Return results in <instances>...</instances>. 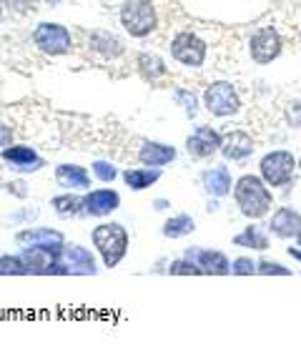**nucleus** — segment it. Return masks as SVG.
Here are the masks:
<instances>
[{
	"instance_id": "31",
	"label": "nucleus",
	"mask_w": 301,
	"mask_h": 351,
	"mask_svg": "<svg viewBox=\"0 0 301 351\" xmlns=\"http://www.w3.org/2000/svg\"><path fill=\"white\" fill-rule=\"evenodd\" d=\"M93 173H96V178H101L103 183H110V181H116V166H110L108 161H96L93 163Z\"/></svg>"
},
{
	"instance_id": "37",
	"label": "nucleus",
	"mask_w": 301,
	"mask_h": 351,
	"mask_svg": "<svg viewBox=\"0 0 301 351\" xmlns=\"http://www.w3.org/2000/svg\"><path fill=\"white\" fill-rule=\"evenodd\" d=\"M299 171H301V158H299Z\"/></svg>"
},
{
	"instance_id": "5",
	"label": "nucleus",
	"mask_w": 301,
	"mask_h": 351,
	"mask_svg": "<svg viewBox=\"0 0 301 351\" xmlns=\"http://www.w3.org/2000/svg\"><path fill=\"white\" fill-rule=\"evenodd\" d=\"M204 106L211 116L228 118V116H236V113L241 110V98H239V90L234 88V83L216 81L206 88Z\"/></svg>"
},
{
	"instance_id": "29",
	"label": "nucleus",
	"mask_w": 301,
	"mask_h": 351,
	"mask_svg": "<svg viewBox=\"0 0 301 351\" xmlns=\"http://www.w3.org/2000/svg\"><path fill=\"white\" fill-rule=\"evenodd\" d=\"M256 274H264V276H289L291 269H287V266H281L276 261H258Z\"/></svg>"
},
{
	"instance_id": "33",
	"label": "nucleus",
	"mask_w": 301,
	"mask_h": 351,
	"mask_svg": "<svg viewBox=\"0 0 301 351\" xmlns=\"http://www.w3.org/2000/svg\"><path fill=\"white\" fill-rule=\"evenodd\" d=\"M10 3H13L18 10H28V8H33V3H36V0H10Z\"/></svg>"
},
{
	"instance_id": "6",
	"label": "nucleus",
	"mask_w": 301,
	"mask_h": 351,
	"mask_svg": "<svg viewBox=\"0 0 301 351\" xmlns=\"http://www.w3.org/2000/svg\"><path fill=\"white\" fill-rule=\"evenodd\" d=\"M284 51V40H281L279 30L274 25H261L251 33L249 40V56L256 66H269L272 60H276Z\"/></svg>"
},
{
	"instance_id": "12",
	"label": "nucleus",
	"mask_w": 301,
	"mask_h": 351,
	"mask_svg": "<svg viewBox=\"0 0 301 351\" xmlns=\"http://www.w3.org/2000/svg\"><path fill=\"white\" fill-rule=\"evenodd\" d=\"M254 138H251L246 131H231L224 136V143H221V154L226 161H246L251 154H254Z\"/></svg>"
},
{
	"instance_id": "8",
	"label": "nucleus",
	"mask_w": 301,
	"mask_h": 351,
	"mask_svg": "<svg viewBox=\"0 0 301 351\" xmlns=\"http://www.w3.org/2000/svg\"><path fill=\"white\" fill-rule=\"evenodd\" d=\"M33 40L48 56H60L71 51V33L66 25H58V23H40L33 33Z\"/></svg>"
},
{
	"instance_id": "32",
	"label": "nucleus",
	"mask_w": 301,
	"mask_h": 351,
	"mask_svg": "<svg viewBox=\"0 0 301 351\" xmlns=\"http://www.w3.org/2000/svg\"><path fill=\"white\" fill-rule=\"evenodd\" d=\"M10 141H13V133H10V128L0 123V148H8V146H10Z\"/></svg>"
},
{
	"instance_id": "15",
	"label": "nucleus",
	"mask_w": 301,
	"mask_h": 351,
	"mask_svg": "<svg viewBox=\"0 0 301 351\" xmlns=\"http://www.w3.org/2000/svg\"><path fill=\"white\" fill-rule=\"evenodd\" d=\"M3 161L10 163V169L15 171H38L43 169V158L28 146H8L3 148Z\"/></svg>"
},
{
	"instance_id": "23",
	"label": "nucleus",
	"mask_w": 301,
	"mask_h": 351,
	"mask_svg": "<svg viewBox=\"0 0 301 351\" xmlns=\"http://www.w3.org/2000/svg\"><path fill=\"white\" fill-rule=\"evenodd\" d=\"M91 45H93L96 51H101L106 58H116L118 53L123 51V48H121V40H118L116 36H110V33H103V30H96V33L91 36Z\"/></svg>"
},
{
	"instance_id": "9",
	"label": "nucleus",
	"mask_w": 301,
	"mask_h": 351,
	"mask_svg": "<svg viewBox=\"0 0 301 351\" xmlns=\"http://www.w3.org/2000/svg\"><path fill=\"white\" fill-rule=\"evenodd\" d=\"M221 143H224V136L219 131H213L211 125H199L196 131L186 138V151L191 158H211L216 151H221Z\"/></svg>"
},
{
	"instance_id": "10",
	"label": "nucleus",
	"mask_w": 301,
	"mask_h": 351,
	"mask_svg": "<svg viewBox=\"0 0 301 351\" xmlns=\"http://www.w3.org/2000/svg\"><path fill=\"white\" fill-rule=\"evenodd\" d=\"M186 258H191L204 274H211V276H226V274H231V261L221 251L189 249L186 251Z\"/></svg>"
},
{
	"instance_id": "28",
	"label": "nucleus",
	"mask_w": 301,
	"mask_h": 351,
	"mask_svg": "<svg viewBox=\"0 0 301 351\" xmlns=\"http://www.w3.org/2000/svg\"><path fill=\"white\" fill-rule=\"evenodd\" d=\"M0 271H5V274H30L28 263L23 261V256H3L0 258Z\"/></svg>"
},
{
	"instance_id": "2",
	"label": "nucleus",
	"mask_w": 301,
	"mask_h": 351,
	"mask_svg": "<svg viewBox=\"0 0 301 351\" xmlns=\"http://www.w3.org/2000/svg\"><path fill=\"white\" fill-rule=\"evenodd\" d=\"M93 243L103 256V263L113 269L128 251V231L121 223H101L93 228Z\"/></svg>"
},
{
	"instance_id": "34",
	"label": "nucleus",
	"mask_w": 301,
	"mask_h": 351,
	"mask_svg": "<svg viewBox=\"0 0 301 351\" xmlns=\"http://www.w3.org/2000/svg\"><path fill=\"white\" fill-rule=\"evenodd\" d=\"M289 256L301 261V246H289Z\"/></svg>"
},
{
	"instance_id": "18",
	"label": "nucleus",
	"mask_w": 301,
	"mask_h": 351,
	"mask_svg": "<svg viewBox=\"0 0 301 351\" xmlns=\"http://www.w3.org/2000/svg\"><path fill=\"white\" fill-rule=\"evenodd\" d=\"M173 158H176V148L166 146V143H154V141L143 143L139 151V161L143 163V166H156V169L171 163Z\"/></svg>"
},
{
	"instance_id": "14",
	"label": "nucleus",
	"mask_w": 301,
	"mask_h": 351,
	"mask_svg": "<svg viewBox=\"0 0 301 351\" xmlns=\"http://www.w3.org/2000/svg\"><path fill=\"white\" fill-rule=\"evenodd\" d=\"M121 206V196L110 189H98L91 191L88 196L83 198V211L91 216H108L110 211H116Z\"/></svg>"
},
{
	"instance_id": "19",
	"label": "nucleus",
	"mask_w": 301,
	"mask_h": 351,
	"mask_svg": "<svg viewBox=\"0 0 301 351\" xmlns=\"http://www.w3.org/2000/svg\"><path fill=\"white\" fill-rule=\"evenodd\" d=\"M21 246H63V234L53 228H25L15 236Z\"/></svg>"
},
{
	"instance_id": "35",
	"label": "nucleus",
	"mask_w": 301,
	"mask_h": 351,
	"mask_svg": "<svg viewBox=\"0 0 301 351\" xmlns=\"http://www.w3.org/2000/svg\"><path fill=\"white\" fill-rule=\"evenodd\" d=\"M45 3H48V5H56V3H58V0H45Z\"/></svg>"
},
{
	"instance_id": "36",
	"label": "nucleus",
	"mask_w": 301,
	"mask_h": 351,
	"mask_svg": "<svg viewBox=\"0 0 301 351\" xmlns=\"http://www.w3.org/2000/svg\"><path fill=\"white\" fill-rule=\"evenodd\" d=\"M296 243H299V246H301V231H299V236H296Z\"/></svg>"
},
{
	"instance_id": "27",
	"label": "nucleus",
	"mask_w": 301,
	"mask_h": 351,
	"mask_svg": "<svg viewBox=\"0 0 301 351\" xmlns=\"http://www.w3.org/2000/svg\"><path fill=\"white\" fill-rule=\"evenodd\" d=\"M173 98H176V103L178 106H181V108H184V113L186 116H196V110H199V103H196V95L191 93V90H184V88H181V90H176V93H173Z\"/></svg>"
},
{
	"instance_id": "13",
	"label": "nucleus",
	"mask_w": 301,
	"mask_h": 351,
	"mask_svg": "<svg viewBox=\"0 0 301 351\" xmlns=\"http://www.w3.org/2000/svg\"><path fill=\"white\" fill-rule=\"evenodd\" d=\"M60 263L66 266V274H96V261L91 251L75 243L60 249Z\"/></svg>"
},
{
	"instance_id": "24",
	"label": "nucleus",
	"mask_w": 301,
	"mask_h": 351,
	"mask_svg": "<svg viewBox=\"0 0 301 351\" xmlns=\"http://www.w3.org/2000/svg\"><path fill=\"white\" fill-rule=\"evenodd\" d=\"M53 208L58 216H75L83 211V198L78 196H56L53 198Z\"/></svg>"
},
{
	"instance_id": "20",
	"label": "nucleus",
	"mask_w": 301,
	"mask_h": 351,
	"mask_svg": "<svg viewBox=\"0 0 301 351\" xmlns=\"http://www.w3.org/2000/svg\"><path fill=\"white\" fill-rule=\"evenodd\" d=\"M234 243L241 249H254V251H266L269 249V236L261 226H246L241 234L234 236Z\"/></svg>"
},
{
	"instance_id": "7",
	"label": "nucleus",
	"mask_w": 301,
	"mask_h": 351,
	"mask_svg": "<svg viewBox=\"0 0 301 351\" xmlns=\"http://www.w3.org/2000/svg\"><path fill=\"white\" fill-rule=\"evenodd\" d=\"M206 43L201 40L196 33L191 30H184V33H178L173 40H171V56L186 68H201L206 63Z\"/></svg>"
},
{
	"instance_id": "17",
	"label": "nucleus",
	"mask_w": 301,
	"mask_h": 351,
	"mask_svg": "<svg viewBox=\"0 0 301 351\" xmlns=\"http://www.w3.org/2000/svg\"><path fill=\"white\" fill-rule=\"evenodd\" d=\"M56 181H58V186H63V189H75V191L91 189L88 171L83 169V166H75V163H63V166H58V169H56Z\"/></svg>"
},
{
	"instance_id": "30",
	"label": "nucleus",
	"mask_w": 301,
	"mask_h": 351,
	"mask_svg": "<svg viewBox=\"0 0 301 351\" xmlns=\"http://www.w3.org/2000/svg\"><path fill=\"white\" fill-rule=\"evenodd\" d=\"M231 274L236 276H251V274H256V261H251L246 256H239L231 261Z\"/></svg>"
},
{
	"instance_id": "1",
	"label": "nucleus",
	"mask_w": 301,
	"mask_h": 351,
	"mask_svg": "<svg viewBox=\"0 0 301 351\" xmlns=\"http://www.w3.org/2000/svg\"><path fill=\"white\" fill-rule=\"evenodd\" d=\"M234 198L239 211L251 221L269 216V211H272L274 206V196L272 191H269V186H266V181L261 176H254V173H246L236 181Z\"/></svg>"
},
{
	"instance_id": "21",
	"label": "nucleus",
	"mask_w": 301,
	"mask_h": 351,
	"mask_svg": "<svg viewBox=\"0 0 301 351\" xmlns=\"http://www.w3.org/2000/svg\"><path fill=\"white\" fill-rule=\"evenodd\" d=\"M158 178H161V171L156 169V166H151V169H131L123 173V181L128 183L133 191L148 189V186H154Z\"/></svg>"
},
{
	"instance_id": "26",
	"label": "nucleus",
	"mask_w": 301,
	"mask_h": 351,
	"mask_svg": "<svg viewBox=\"0 0 301 351\" xmlns=\"http://www.w3.org/2000/svg\"><path fill=\"white\" fill-rule=\"evenodd\" d=\"M169 274H173V276H199L204 271H201L191 258H178V261H173L169 266Z\"/></svg>"
},
{
	"instance_id": "22",
	"label": "nucleus",
	"mask_w": 301,
	"mask_h": 351,
	"mask_svg": "<svg viewBox=\"0 0 301 351\" xmlns=\"http://www.w3.org/2000/svg\"><path fill=\"white\" fill-rule=\"evenodd\" d=\"M193 228H196V221L191 216H186V213H178V216H173V219L163 223V236L166 239H181V236L193 234Z\"/></svg>"
},
{
	"instance_id": "3",
	"label": "nucleus",
	"mask_w": 301,
	"mask_h": 351,
	"mask_svg": "<svg viewBox=\"0 0 301 351\" xmlns=\"http://www.w3.org/2000/svg\"><path fill=\"white\" fill-rule=\"evenodd\" d=\"M296 169H299V161L291 151H284V148L266 154L258 163V173L266 181V186H272V189H284L289 183H294Z\"/></svg>"
},
{
	"instance_id": "11",
	"label": "nucleus",
	"mask_w": 301,
	"mask_h": 351,
	"mask_svg": "<svg viewBox=\"0 0 301 351\" xmlns=\"http://www.w3.org/2000/svg\"><path fill=\"white\" fill-rule=\"evenodd\" d=\"M269 231H272L276 239H296L301 231V213L289 208V206H281L272 213V221H269Z\"/></svg>"
},
{
	"instance_id": "4",
	"label": "nucleus",
	"mask_w": 301,
	"mask_h": 351,
	"mask_svg": "<svg viewBox=\"0 0 301 351\" xmlns=\"http://www.w3.org/2000/svg\"><path fill=\"white\" fill-rule=\"evenodd\" d=\"M121 23L133 38H146L156 30V10L151 0H125L121 8Z\"/></svg>"
},
{
	"instance_id": "25",
	"label": "nucleus",
	"mask_w": 301,
	"mask_h": 351,
	"mask_svg": "<svg viewBox=\"0 0 301 351\" xmlns=\"http://www.w3.org/2000/svg\"><path fill=\"white\" fill-rule=\"evenodd\" d=\"M139 66L141 71L148 75V78H158V75L166 73V66H163V60L154 53H141L139 56Z\"/></svg>"
},
{
	"instance_id": "16",
	"label": "nucleus",
	"mask_w": 301,
	"mask_h": 351,
	"mask_svg": "<svg viewBox=\"0 0 301 351\" xmlns=\"http://www.w3.org/2000/svg\"><path fill=\"white\" fill-rule=\"evenodd\" d=\"M201 183H204L206 193L213 198H221V196H226V193H231V186H234V181H231V171H228L226 166L206 169L204 173H201Z\"/></svg>"
}]
</instances>
